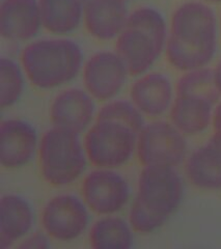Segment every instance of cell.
<instances>
[{
  "mask_svg": "<svg viewBox=\"0 0 221 249\" xmlns=\"http://www.w3.org/2000/svg\"><path fill=\"white\" fill-rule=\"evenodd\" d=\"M217 49L216 15L206 2L189 1L173 13L165 46L169 64L188 72L208 67Z\"/></svg>",
  "mask_w": 221,
  "mask_h": 249,
  "instance_id": "obj_1",
  "label": "cell"
},
{
  "mask_svg": "<svg viewBox=\"0 0 221 249\" xmlns=\"http://www.w3.org/2000/svg\"><path fill=\"white\" fill-rule=\"evenodd\" d=\"M81 48L67 38H47L26 46L21 54L23 70L35 87L49 89L61 87L80 72Z\"/></svg>",
  "mask_w": 221,
  "mask_h": 249,
  "instance_id": "obj_2",
  "label": "cell"
},
{
  "mask_svg": "<svg viewBox=\"0 0 221 249\" xmlns=\"http://www.w3.org/2000/svg\"><path fill=\"white\" fill-rule=\"evenodd\" d=\"M38 159L44 180L52 186L61 187L81 177L88 156L78 133L53 126L39 142Z\"/></svg>",
  "mask_w": 221,
  "mask_h": 249,
  "instance_id": "obj_3",
  "label": "cell"
},
{
  "mask_svg": "<svg viewBox=\"0 0 221 249\" xmlns=\"http://www.w3.org/2000/svg\"><path fill=\"white\" fill-rule=\"evenodd\" d=\"M138 134L126 124L96 120L84 138L88 159L98 168L113 169L127 163L137 147Z\"/></svg>",
  "mask_w": 221,
  "mask_h": 249,
  "instance_id": "obj_4",
  "label": "cell"
},
{
  "mask_svg": "<svg viewBox=\"0 0 221 249\" xmlns=\"http://www.w3.org/2000/svg\"><path fill=\"white\" fill-rule=\"evenodd\" d=\"M137 157L144 166L176 167L187 153L184 134L171 123L158 121L147 124L137 138Z\"/></svg>",
  "mask_w": 221,
  "mask_h": 249,
  "instance_id": "obj_5",
  "label": "cell"
},
{
  "mask_svg": "<svg viewBox=\"0 0 221 249\" xmlns=\"http://www.w3.org/2000/svg\"><path fill=\"white\" fill-rule=\"evenodd\" d=\"M183 192L182 178L175 167L144 166L135 198L151 212L168 219L182 201Z\"/></svg>",
  "mask_w": 221,
  "mask_h": 249,
  "instance_id": "obj_6",
  "label": "cell"
},
{
  "mask_svg": "<svg viewBox=\"0 0 221 249\" xmlns=\"http://www.w3.org/2000/svg\"><path fill=\"white\" fill-rule=\"evenodd\" d=\"M88 206L72 194H60L47 201L42 212V224L49 237L68 242L80 237L89 224Z\"/></svg>",
  "mask_w": 221,
  "mask_h": 249,
  "instance_id": "obj_7",
  "label": "cell"
},
{
  "mask_svg": "<svg viewBox=\"0 0 221 249\" xmlns=\"http://www.w3.org/2000/svg\"><path fill=\"white\" fill-rule=\"evenodd\" d=\"M82 197L90 210L98 215H113L125 207L130 189L124 177L110 168H99L84 178Z\"/></svg>",
  "mask_w": 221,
  "mask_h": 249,
  "instance_id": "obj_8",
  "label": "cell"
},
{
  "mask_svg": "<svg viewBox=\"0 0 221 249\" xmlns=\"http://www.w3.org/2000/svg\"><path fill=\"white\" fill-rule=\"evenodd\" d=\"M129 75L127 67L116 52H98L83 67L85 89L99 101L113 99L123 89Z\"/></svg>",
  "mask_w": 221,
  "mask_h": 249,
  "instance_id": "obj_9",
  "label": "cell"
},
{
  "mask_svg": "<svg viewBox=\"0 0 221 249\" xmlns=\"http://www.w3.org/2000/svg\"><path fill=\"white\" fill-rule=\"evenodd\" d=\"M36 129L22 120H5L0 124V162L5 168H19L33 160L38 150Z\"/></svg>",
  "mask_w": 221,
  "mask_h": 249,
  "instance_id": "obj_10",
  "label": "cell"
},
{
  "mask_svg": "<svg viewBox=\"0 0 221 249\" xmlns=\"http://www.w3.org/2000/svg\"><path fill=\"white\" fill-rule=\"evenodd\" d=\"M96 112L92 97L80 89H69L54 98L50 107V120L54 127L80 134L88 128Z\"/></svg>",
  "mask_w": 221,
  "mask_h": 249,
  "instance_id": "obj_11",
  "label": "cell"
},
{
  "mask_svg": "<svg viewBox=\"0 0 221 249\" xmlns=\"http://www.w3.org/2000/svg\"><path fill=\"white\" fill-rule=\"evenodd\" d=\"M43 26L38 0H3L0 5V34L9 41H28Z\"/></svg>",
  "mask_w": 221,
  "mask_h": 249,
  "instance_id": "obj_12",
  "label": "cell"
},
{
  "mask_svg": "<svg viewBox=\"0 0 221 249\" xmlns=\"http://www.w3.org/2000/svg\"><path fill=\"white\" fill-rule=\"evenodd\" d=\"M128 17L125 0H89L84 7L83 21L92 36L109 41L122 34Z\"/></svg>",
  "mask_w": 221,
  "mask_h": 249,
  "instance_id": "obj_13",
  "label": "cell"
},
{
  "mask_svg": "<svg viewBox=\"0 0 221 249\" xmlns=\"http://www.w3.org/2000/svg\"><path fill=\"white\" fill-rule=\"evenodd\" d=\"M162 51L151 36L135 28L126 27L116 37V53L131 76L146 74Z\"/></svg>",
  "mask_w": 221,
  "mask_h": 249,
  "instance_id": "obj_14",
  "label": "cell"
},
{
  "mask_svg": "<svg viewBox=\"0 0 221 249\" xmlns=\"http://www.w3.org/2000/svg\"><path fill=\"white\" fill-rule=\"evenodd\" d=\"M130 97L143 114L160 116L171 108L173 89L170 80L161 73H149L132 84Z\"/></svg>",
  "mask_w": 221,
  "mask_h": 249,
  "instance_id": "obj_15",
  "label": "cell"
},
{
  "mask_svg": "<svg viewBox=\"0 0 221 249\" xmlns=\"http://www.w3.org/2000/svg\"><path fill=\"white\" fill-rule=\"evenodd\" d=\"M0 249H7L33 228L34 211L25 198L6 194L0 200Z\"/></svg>",
  "mask_w": 221,
  "mask_h": 249,
  "instance_id": "obj_16",
  "label": "cell"
},
{
  "mask_svg": "<svg viewBox=\"0 0 221 249\" xmlns=\"http://www.w3.org/2000/svg\"><path fill=\"white\" fill-rule=\"evenodd\" d=\"M214 104L194 96H177L170 108V123L184 135H196L213 120Z\"/></svg>",
  "mask_w": 221,
  "mask_h": 249,
  "instance_id": "obj_17",
  "label": "cell"
},
{
  "mask_svg": "<svg viewBox=\"0 0 221 249\" xmlns=\"http://www.w3.org/2000/svg\"><path fill=\"white\" fill-rule=\"evenodd\" d=\"M89 0H38L43 27L56 35L74 31L83 20Z\"/></svg>",
  "mask_w": 221,
  "mask_h": 249,
  "instance_id": "obj_18",
  "label": "cell"
},
{
  "mask_svg": "<svg viewBox=\"0 0 221 249\" xmlns=\"http://www.w3.org/2000/svg\"><path fill=\"white\" fill-rule=\"evenodd\" d=\"M190 182L202 189L221 188V153L207 142L194 151L186 163Z\"/></svg>",
  "mask_w": 221,
  "mask_h": 249,
  "instance_id": "obj_19",
  "label": "cell"
},
{
  "mask_svg": "<svg viewBox=\"0 0 221 249\" xmlns=\"http://www.w3.org/2000/svg\"><path fill=\"white\" fill-rule=\"evenodd\" d=\"M132 231L122 218L107 215L92 224L90 244L94 249H129L133 245Z\"/></svg>",
  "mask_w": 221,
  "mask_h": 249,
  "instance_id": "obj_20",
  "label": "cell"
},
{
  "mask_svg": "<svg viewBox=\"0 0 221 249\" xmlns=\"http://www.w3.org/2000/svg\"><path fill=\"white\" fill-rule=\"evenodd\" d=\"M177 96H194L217 104L221 97L217 89L214 70L208 67L185 72L176 85Z\"/></svg>",
  "mask_w": 221,
  "mask_h": 249,
  "instance_id": "obj_21",
  "label": "cell"
},
{
  "mask_svg": "<svg viewBox=\"0 0 221 249\" xmlns=\"http://www.w3.org/2000/svg\"><path fill=\"white\" fill-rule=\"evenodd\" d=\"M138 29L151 36L162 50L168 40L167 25L163 16L152 7H139L129 14L127 26Z\"/></svg>",
  "mask_w": 221,
  "mask_h": 249,
  "instance_id": "obj_22",
  "label": "cell"
},
{
  "mask_svg": "<svg viewBox=\"0 0 221 249\" xmlns=\"http://www.w3.org/2000/svg\"><path fill=\"white\" fill-rule=\"evenodd\" d=\"M25 87L21 67L11 58L0 59V106L15 105L23 95Z\"/></svg>",
  "mask_w": 221,
  "mask_h": 249,
  "instance_id": "obj_23",
  "label": "cell"
},
{
  "mask_svg": "<svg viewBox=\"0 0 221 249\" xmlns=\"http://www.w3.org/2000/svg\"><path fill=\"white\" fill-rule=\"evenodd\" d=\"M98 120H110L126 124L137 134L146 126L141 111L133 102L124 100L110 101L100 109L97 115Z\"/></svg>",
  "mask_w": 221,
  "mask_h": 249,
  "instance_id": "obj_24",
  "label": "cell"
},
{
  "mask_svg": "<svg viewBox=\"0 0 221 249\" xmlns=\"http://www.w3.org/2000/svg\"><path fill=\"white\" fill-rule=\"evenodd\" d=\"M167 219L147 210L136 198L129 211V223L133 231L140 233H149L161 228Z\"/></svg>",
  "mask_w": 221,
  "mask_h": 249,
  "instance_id": "obj_25",
  "label": "cell"
},
{
  "mask_svg": "<svg viewBox=\"0 0 221 249\" xmlns=\"http://www.w3.org/2000/svg\"><path fill=\"white\" fill-rule=\"evenodd\" d=\"M19 248L26 249H47L50 247L48 235L43 232H35L21 241Z\"/></svg>",
  "mask_w": 221,
  "mask_h": 249,
  "instance_id": "obj_26",
  "label": "cell"
},
{
  "mask_svg": "<svg viewBox=\"0 0 221 249\" xmlns=\"http://www.w3.org/2000/svg\"><path fill=\"white\" fill-rule=\"evenodd\" d=\"M212 124L213 127H214V131L221 130V102H218L217 106L214 109Z\"/></svg>",
  "mask_w": 221,
  "mask_h": 249,
  "instance_id": "obj_27",
  "label": "cell"
},
{
  "mask_svg": "<svg viewBox=\"0 0 221 249\" xmlns=\"http://www.w3.org/2000/svg\"><path fill=\"white\" fill-rule=\"evenodd\" d=\"M208 143H210L212 146H214L216 150H218L221 153V130L214 131V134L212 135Z\"/></svg>",
  "mask_w": 221,
  "mask_h": 249,
  "instance_id": "obj_28",
  "label": "cell"
},
{
  "mask_svg": "<svg viewBox=\"0 0 221 249\" xmlns=\"http://www.w3.org/2000/svg\"><path fill=\"white\" fill-rule=\"evenodd\" d=\"M214 70V76H215V81H216V85L217 89L221 95V59L219 60V62L217 64V66L215 67Z\"/></svg>",
  "mask_w": 221,
  "mask_h": 249,
  "instance_id": "obj_29",
  "label": "cell"
},
{
  "mask_svg": "<svg viewBox=\"0 0 221 249\" xmlns=\"http://www.w3.org/2000/svg\"><path fill=\"white\" fill-rule=\"evenodd\" d=\"M203 1L208 3H220L221 0H203Z\"/></svg>",
  "mask_w": 221,
  "mask_h": 249,
  "instance_id": "obj_30",
  "label": "cell"
},
{
  "mask_svg": "<svg viewBox=\"0 0 221 249\" xmlns=\"http://www.w3.org/2000/svg\"><path fill=\"white\" fill-rule=\"evenodd\" d=\"M220 30H221V21H220Z\"/></svg>",
  "mask_w": 221,
  "mask_h": 249,
  "instance_id": "obj_31",
  "label": "cell"
},
{
  "mask_svg": "<svg viewBox=\"0 0 221 249\" xmlns=\"http://www.w3.org/2000/svg\"><path fill=\"white\" fill-rule=\"evenodd\" d=\"M125 1H128V0H125Z\"/></svg>",
  "mask_w": 221,
  "mask_h": 249,
  "instance_id": "obj_32",
  "label": "cell"
}]
</instances>
